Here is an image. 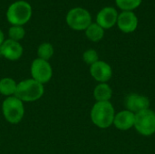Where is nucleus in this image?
<instances>
[{
    "mask_svg": "<svg viewBox=\"0 0 155 154\" xmlns=\"http://www.w3.org/2000/svg\"><path fill=\"white\" fill-rule=\"evenodd\" d=\"M143 0H115V3L119 8L123 11H132L137 8Z\"/></svg>",
    "mask_w": 155,
    "mask_h": 154,
    "instance_id": "nucleus-18",
    "label": "nucleus"
},
{
    "mask_svg": "<svg viewBox=\"0 0 155 154\" xmlns=\"http://www.w3.org/2000/svg\"><path fill=\"white\" fill-rule=\"evenodd\" d=\"M44 94V86L34 79H27L17 84L15 96L22 102H34Z\"/></svg>",
    "mask_w": 155,
    "mask_h": 154,
    "instance_id": "nucleus-2",
    "label": "nucleus"
},
{
    "mask_svg": "<svg viewBox=\"0 0 155 154\" xmlns=\"http://www.w3.org/2000/svg\"><path fill=\"white\" fill-rule=\"evenodd\" d=\"M0 56H2V49H1V45H0Z\"/></svg>",
    "mask_w": 155,
    "mask_h": 154,
    "instance_id": "nucleus-22",
    "label": "nucleus"
},
{
    "mask_svg": "<svg viewBox=\"0 0 155 154\" xmlns=\"http://www.w3.org/2000/svg\"><path fill=\"white\" fill-rule=\"evenodd\" d=\"M115 113L110 102H97L91 110V120L101 129L109 128L114 120Z\"/></svg>",
    "mask_w": 155,
    "mask_h": 154,
    "instance_id": "nucleus-1",
    "label": "nucleus"
},
{
    "mask_svg": "<svg viewBox=\"0 0 155 154\" xmlns=\"http://www.w3.org/2000/svg\"><path fill=\"white\" fill-rule=\"evenodd\" d=\"M135 114L128 110L122 111L115 114L114 125L120 131H127L134 126Z\"/></svg>",
    "mask_w": 155,
    "mask_h": 154,
    "instance_id": "nucleus-13",
    "label": "nucleus"
},
{
    "mask_svg": "<svg viewBox=\"0 0 155 154\" xmlns=\"http://www.w3.org/2000/svg\"><path fill=\"white\" fill-rule=\"evenodd\" d=\"M1 49H2V56L11 61L18 60L23 54L22 45L18 42L11 39L4 41V43L1 45Z\"/></svg>",
    "mask_w": 155,
    "mask_h": 154,
    "instance_id": "nucleus-12",
    "label": "nucleus"
},
{
    "mask_svg": "<svg viewBox=\"0 0 155 154\" xmlns=\"http://www.w3.org/2000/svg\"><path fill=\"white\" fill-rule=\"evenodd\" d=\"M25 34V29L21 25H14L9 29V37L11 40L18 42L19 40L24 38Z\"/></svg>",
    "mask_w": 155,
    "mask_h": 154,
    "instance_id": "nucleus-19",
    "label": "nucleus"
},
{
    "mask_svg": "<svg viewBox=\"0 0 155 154\" xmlns=\"http://www.w3.org/2000/svg\"><path fill=\"white\" fill-rule=\"evenodd\" d=\"M85 34L89 40L93 42H99L104 35V30L97 23H92L85 29Z\"/></svg>",
    "mask_w": 155,
    "mask_h": 154,
    "instance_id": "nucleus-15",
    "label": "nucleus"
},
{
    "mask_svg": "<svg viewBox=\"0 0 155 154\" xmlns=\"http://www.w3.org/2000/svg\"><path fill=\"white\" fill-rule=\"evenodd\" d=\"M83 59L84 61L87 64H94V63L98 62L99 60V57H98V54L95 50L94 49H89V50H86L84 54H83Z\"/></svg>",
    "mask_w": 155,
    "mask_h": 154,
    "instance_id": "nucleus-20",
    "label": "nucleus"
},
{
    "mask_svg": "<svg viewBox=\"0 0 155 154\" xmlns=\"http://www.w3.org/2000/svg\"><path fill=\"white\" fill-rule=\"evenodd\" d=\"M37 54L40 59L48 61L54 54V47L49 43H44L38 47Z\"/></svg>",
    "mask_w": 155,
    "mask_h": 154,
    "instance_id": "nucleus-17",
    "label": "nucleus"
},
{
    "mask_svg": "<svg viewBox=\"0 0 155 154\" xmlns=\"http://www.w3.org/2000/svg\"><path fill=\"white\" fill-rule=\"evenodd\" d=\"M31 74L34 80L44 84L48 83L52 78L53 70L48 61L37 58L32 63Z\"/></svg>",
    "mask_w": 155,
    "mask_h": 154,
    "instance_id": "nucleus-7",
    "label": "nucleus"
},
{
    "mask_svg": "<svg viewBox=\"0 0 155 154\" xmlns=\"http://www.w3.org/2000/svg\"><path fill=\"white\" fill-rule=\"evenodd\" d=\"M32 15V7L25 1H16L7 9L6 17L13 25H23L27 23Z\"/></svg>",
    "mask_w": 155,
    "mask_h": 154,
    "instance_id": "nucleus-3",
    "label": "nucleus"
},
{
    "mask_svg": "<svg viewBox=\"0 0 155 154\" xmlns=\"http://www.w3.org/2000/svg\"><path fill=\"white\" fill-rule=\"evenodd\" d=\"M136 131L143 136H151L155 133V113L147 109L135 114L134 126Z\"/></svg>",
    "mask_w": 155,
    "mask_h": 154,
    "instance_id": "nucleus-6",
    "label": "nucleus"
},
{
    "mask_svg": "<svg viewBox=\"0 0 155 154\" xmlns=\"http://www.w3.org/2000/svg\"><path fill=\"white\" fill-rule=\"evenodd\" d=\"M2 110L5 119L13 124L18 123L23 119L25 113L22 101L15 96L7 97L3 103Z\"/></svg>",
    "mask_w": 155,
    "mask_h": 154,
    "instance_id": "nucleus-4",
    "label": "nucleus"
},
{
    "mask_svg": "<svg viewBox=\"0 0 155 154\" xmlns=\"http://www.w3.org/2000/svg\"><path fill=\"white\" fill-rule=\"evenodd\" d=\"M3 43H4V34H3V32L0 30V45H2Z\"/></svg>",
    "mask_w": 155,
    "mask_h": 154,
    "instance_id": "nucleus-21",
    "label": "nucleus"
},
{
    "mask_svg": "<svg viewBox=\"0 0 155 154\" xmlns=\"http://www.w3.org/2000/svg\"><path fill=\"white\" fill-rule=\"evenodd\" d=\"M66 23L74 30H85L92 24V17L86 9L75 7L67 13Z\"/></svg>",
    "mask_w": 155,
    "mask_h": 154,
    "instance_id": "nucleus-5",
    "label": "nucleus"
},
{
    "mask_svg": "<svg viewBox=\"0 0 155 154\" xmlns=\"http://www.w3.org/2000/svg\"><path fill=\"white\" fill-rule=\"evenodd\" d=\"M118 13L115 8L106 6L103 8L96 16V23L104 29H109L117 23Z\"/></svg>",
    "mask_w": 155,
    "mask_h": 154,
    "instance_id": "nucleus-11",
    "label": "nucleus"
},
{
    "mask_svg": "<svg viewBox=\"0 0 155 154\" xmlns=\"http://www.w3.org/2000/svg\"><path fill=\"white\" fill-rule=\"evenodd\" d=\"M17 84L12 78H3L0 80V93L7 97L12 96L15 93Z\"/></svg>",
    "mask_w": 155,
    "mask_h": 154,
    "instance_id": "nucleus-16",
    "label": "nucleus"
},
{
    "mask_svg": "<svg viewBox=\"0 0 155 154\" xmlns=\"http://www.w3.org/2000/svg\"><path fill=\"white\" fill-rule=\"evenodd\" d=\"M90 74L94 80L102 83L108 82L113 76V70L109 64L104 61H98L91 65Z\"/></svg>",
    "mask_w": 155,
    "mask_h": 154,
    "instance_id": "nucleus-10",
    "label": "nucleus"
},
{
    "mask_svg": "<svg viewBox=\"0 0 155 154\" xmlns=\"http://www.w3.org/2000/svg\"><path fill=\"white\" fill-rule=\"evenodd\" d=\"M124 105L128 111L136 114L140 112L149 109L150 101L144 95H141L138 93H130L125 97Z\"/></svg>",
    "mask_w": 155,
    "mask_h": 154,
    "instance_id": "nucleus-8",
    "label": "nucleus"
},
{
    "mask_svg": "<svg viewBox=\"0 0 155 154\" xmlns=\"http://www.w3.org/2000/svg\"><path fill=\"white\" fill-rule=\"evenodd\" d=\"M116 24L122 32L130 34L136 30L138 26V18L132 11H123L118 15Z\"/></svg>",
    "mask_w": 155,
    "mask_h": 154,
    "instance_id": "nucleus-9",
    "label": "nucleus"
},
{
    "mask_svg": "<svg viewBox=\"0 0 155 154\" xmlns=\"http://www.w3.org/2000/svg\"><path fill=\"white\" fill-rule=\"evenodd\" d=\"M113 95V90L106 83L99 84L94 91V97L97 102H110Z\"/></svg>",
    "mask_w": 155,
    "mask_h": 154,
    "instance_id": "nucleus-14",
    "label": "nucleus"
}]
</instances>
